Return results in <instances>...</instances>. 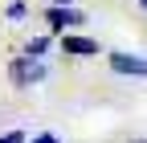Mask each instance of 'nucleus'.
<instances>
[{
	"mask_svg": "<svg viewBox=\"0 0 147 143\" xmlns=\"http://www.w3.org/2000/svg\"><path fill=\"white\" fill-rule=\"evenodd\" d=\"M8 78H12V86H33L45 78V65H41V57H16L8 65Z\"/></svg>",
	"mask_w": 147,
	"mask_h": 143,
	"instance_id": "nucleus-1",
	"label": "nucleus"
},
{
	"mask_svg": "<svg viewBox=\"0 0 147 143\" xmlns=\"http://www.w3.org/2000/svg\"><path fill=\"white\" fill-rule=\"evenodd\" d=\"M110 69L123 78H147V57H139V53H110Z\"/></svg>",
	"mask_w": 147,
	"mask_h": 143,
	"instance_id": "nucleus-2",
	"label": "nucleus"
},
{
	"mask_svg": "<svg viewBox=\"0 0 147 143\" xmlns=\"http://www.w3.org/2000/svg\"><path fill=\"white\" fill-rule=\"evenodd\" d=\"M82 21H86V12H78L74 4H69V8H61V4H53V8L45 12V25H49L53 33H61V29H69V25H82Z\"/></svg>",
	"mask_w": 147,
	"mask_h": 143,
	"instance_id": "nucleus-3",
	"label": "nucleus"
},
{
	"mask_svg": "<svg viewBox=\"0 0 147 143\" xmlns=\"http://www.w3.org/2000/svg\"><path fill=\"white\" fill-rule=\"evenodd\" d=\"M61 49L69 53V57H94V53H98V41L94 37H82V33H65V37H61Z\"/></svg>",
	"mask_w": 147,
	"mask_h": 143,
	"instance_id": "nucleus-4",
	"label": "nucleus"
},
{
	"mask_svg": "<svg viewBox=\"0 0 147 143\" xmlns=\"http://www.w3.org/2000/svg\"><path fill=\"white\" fill-rule=\"evenodd\" d=\"M45 49H49V37H33L25 45V57H45Z\"/></svg>",
	"mask_w": 147,
	"mask_h": 143,
	"instance_id": "nucleus-5",
	"label": "nucleus"
},
{
	"mask_svg": "<svg viewBox=\"0 0 147 143\" xmlns=\"http://www.w3.org/2000/svg\"><path fill=\"white\" fill-rule=\"evenodd\" d=\"M25 12H29V8H25V0H12V4H8V16H12V21H21Z\"/></svg>",
	"mask_w": 147,
	"mask_h": 143,
	"instance_id": "nucleus-6",
	"label": "nucleus"
},
{
	"mask_svg": "<svg viewBox=\"0 0 147 143\" xmlns=\"http://www.w3.org/2000/svg\"><path fill=\"white\" fill-rule=\"evenodd\" d=\"M0 143H25V131H8L4 139H0Z\"/></svg>",
	"mask_w": 147,
	"mask_h": 143,
	"instance_id": "nucleus-7",
	"label": "nucleus"
},
{
	"mask_svg": "<svg viewBox=\"0 0 147 143\" xmlns=\"http://www.w3.org/2000/svg\"><path fill=\"white\" fill-rule=\"evenodd\" d=\"M33 143H57V135H49V131H41V135H33Z\"/></svg>",
	"mask_w": 147,
	"mask_h": 143,
	"instance_id": "nucleus-8",
	"label": "nucleus"
},
{
	"mask_svg": "<svg viewBox=\"0 0 147 143\" xmlns=\"http://www.w3.org/2000/svg\"><path fill=\"white\" fill-rule=\"evenodd\" d=\"M53 4H61V8H69V4H74V0H53Z\"/></svg>",
	"mask_w": 147,
	"mask_h": 143,
	"instance_id": "nucleus-9",
	"label": "nucleus"
},
{
	"mask_svg": "<svg viewBox=\"0 0 147 143\" xmlns=\"http://www.w3.org/2000/svg\"><path fill=\"white\" fill-rule=\"evenodd\" d=\"M139 8H147V0H139Z\"/></svg>",
	"mask_w": 147,
	"mask_h": 143,
	"instance_id": "nucleus-10",
	"label": "nucleus"
},
{
	"mask_svg": "<svg viewBox=\"0 0 147 143\" xmlns=\"http://www.w3.org/2000/svg\"><path fill=\"white\" fill-rule=\"evenodd\" d=\"M131 143H147V139H131Z\"/></svg>",
	"mask_w": 147,
	"mask_h": 143,
	"instance_id": "nucleus-11",
	"label": "nucleus"
}]
</instances>
